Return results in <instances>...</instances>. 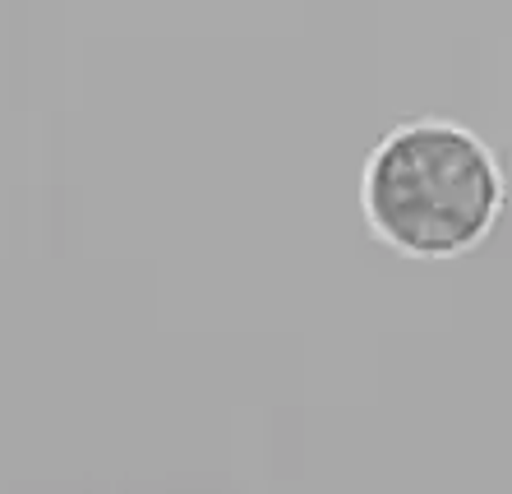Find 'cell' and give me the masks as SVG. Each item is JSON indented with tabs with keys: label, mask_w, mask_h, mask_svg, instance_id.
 I'll return each instance as SVG.
<instances>
[{
	"label": "cell",
	"mask_w": 512,
	"mask_h": 494,
	"mask_svg": "<svg viewBox=\"0 0 512 494\" xmlns=\"http://www.w3.org/2000/svg\"><path fill=\"white\" fill-rule=\"evenodd\" d=\"M508 204L499 153L471 125L416 116L379 134L360 171V213L402 259H462L494 236Z\"/></svg>",
	"instance_id": "1"
}]
</instances>
